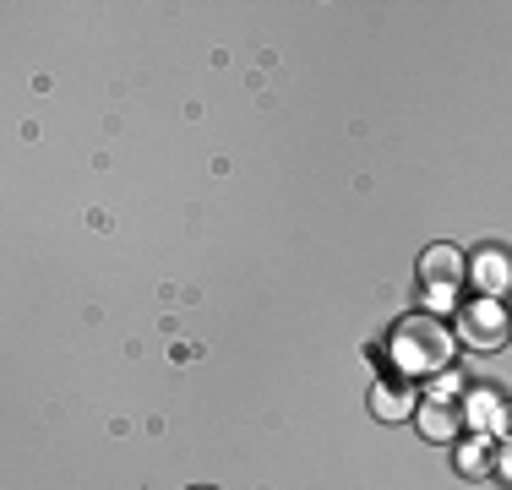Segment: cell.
<instances>
[{
	"label": "cell",
	"instance_id": "obj_1",
	"mask_svg": "<svg viewBox=\"0 0 512 490\" xmlns=\"http://www.w3.org/2000/svg\"><path fill=\"white\" fill-rule=\"evenodd\" d=\"M393 354L404 360V371H442L447 354H453V343H447V333L431 322V316H409V322L398 327V338H393Z\"/></svg>",
	"mask_w": 512,
	"mask_h": 490
},
{
	"label": "cell",
	"instance_id": "obj_2",
	"mask_svg": "<svg viewBox=\"0 0 512 490\" xmlns=\"http://www.w3.org/2000/svg\"><path fill=\"white\" fill-rule=\"evenodd\" d=\"M507 333H512V316L496 300L469 305V311H463V322H458V338L469 343V349H502Z\"/></svg>",
	"mask_w": 512,
	"mask_h": 490
},
{
	"label": "cell",
	"instance_id": "obj_3",
	"mask_svg": "<svg viewBox=\"0 0 512 490\" xmlns=\"http://www.w3.org/2000/svg\"><path fill=\"white\" fill-rule=\"evenodd\" d=\"M463 273H469V262H463V251H458V245H431V251H425L420 256V278H425V284H431V289H458V278Z\"/></svg>",
	"mask_w": 512,
	"mask_h": 490
},
{
	"label": "cell",
	"instance_id": "obj_4",
	"mask_svg": "<svg viewBox=\"0 0 512 490\" xmlns=\"http://www.w3.org/2000/svg\"><path fill=\"white\" fill-rule=\"evenodd\" d=\"M414 420H420V431L431 441H453L463 431V403H453V398H420Z\"/></svg>",
	"mask_w": 512,
	"mask_h": 490
},
{
	"label": "cell",
	"instance_id": "obj_5",
	"mask_svg": "<svg viewBox=\"0 0 512 490\" xmlns=\"http://www.w3.org/2000/svg\"><path fill=\"white\" fill-rule=\"evenodd\" d=\"M414 387L404 382V376H393V382H376L371 392V409H376V420H404V414H414Z\"/></svg>",
	"mask_w": 512,
	"mask_h": 490
},
{
	"label": "cell",
	"instance_id": "obj_6",
	"mask_svg": "<svg viewBox=\"0 0 512 490\" xmlns=\"http://www.w3.org/2000/svg\"><path fill=\"white\" fill-rule=\"evenodd\" d=\"M469 273H474V284L485 289V300H496V294L507 289V278H512L502 251H480V256H474V267H469Z\"/></svg>",
	"mask_w": 512,
	"mask_h": 490
},
{
	"label": "cell",
	"instance_id": "obj_7",
	"mask_svg": "<svg viewBox=\"0 0 512 490\" xmlns=\"http://www.w3.org/2000/svg\"><path fill=\"white\" fill-rule=\"evenodd\" d=\"M480 447H485V441H469V447H458V469H463V474H480V469H485V452H480Z\"/></svg>",
	"mask_w": 512,
	"mask_h": 490
},
{
	"label": "cell",
	"instance_id": "obj_8",
	"mask_svg": "<svg viewBox=\"0 0 512 490\" xmlns=\"http://www.w3.org/2000/svg\"><path fill=\"white\" fill-rule=\"evenodd\" d=\"M502 469H507V480H512V452H507V458H502Z\"/></svg>",
	"mask_w": 512,
	"mask_h": 490
},
{
	"label": "cell",
	"instance_id": "obj_9",
	"mask_svg": "<svg viewBox=\"0 0 512 490\" xmlns=\"http://www.w3.org/2000/svg\"><path fill=\"white\" fill-rule=\"evenodd\" d=\"M197 490H207V485H197Z\"/></svg>",
	"mask_w": 512,
	"mask_h": 490
}]
</instances>
